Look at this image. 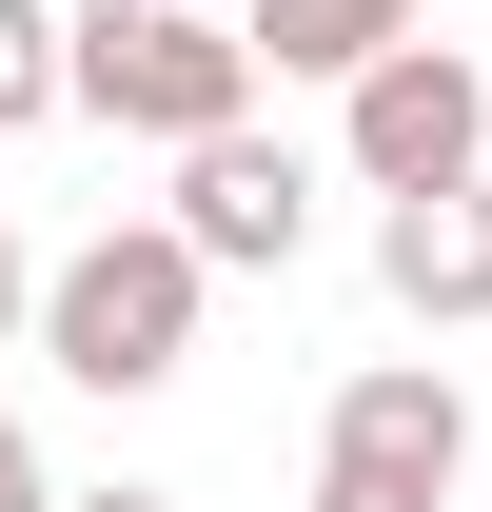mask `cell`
<instances>
[{
  "label": "cell",
  "instance_id": "cell-1",
  "mask_svg": "<svg viewBox=\"0 0 492 512\" xmlns=\"http://www.w3.org/2000/svg\"><path fill=\"white\" fill-rule=\"evenodd\" d=\"M197 316H217V276L178 256V217H99L79 256H40V335H20V355H60L79 394L138 414V394L197 375Z\"/></svg>",
  "mask_w": 492,
  "mask_h": 512
},
{
  "label": "cell",
  "instance_id": "cell-2",
  "mask_svg": "<svg viewBox=\"0 0 492 512\" xmlns=\"http://www.w3.org/2000/svg\"><path fill=\"white\" fill-rule=\"evenodd\" d=\"M60 119L197 158V138L256 119V40H237V20H197V0H60Z\"/></svg>",
  "mask_w": 492,
  "mask_h": 512
},
{
  "label": "cell",
  "instance_id": "cell-3",
  "mask_svg": "<svg viewBox=\"0 0 492 512\" xmlns=\"http://www.w3.org/2000/svg\"><path fill=\"white\" fill-rule=\"evenodd\" d=\"M473 493V394L453 355H355L315 414V512H453Z\"/></svg>",
  "mask_w": 492,
  "mask_h": 512
},
{
  "label": "cell",
  "instance_id": "cell-4",
  "mask_svg": "<svg viewBox=\"0 0 492 512\" xmlns=\"http://www.w3.org/2000/svg\"><path fill=\"white\" fill-rule=\"evenodd\" d=\"M335 178L355 197H433V178H492V60L473 40H394V60L335 79Z\"/></svg>",
  "mask_w": 492,
  "mask_h": 512
},
{
  "label": "cell",
  "instance_id": "cell-5",
  "mask_svg": "<svg viewBox=\"0 0 492 512\" xmlns=\"http://www.w3.org/2000/svg\"><path fill=\"white\" fill-rule=\"evenodd\" d=\"M158 217H178L197 276H296V256H315V158L237 119V138H197V158H178V197H158Z\"/></svg>",
  "mask_w": 492,
  "mask_h": 512
},
{
  "label": "cell",
  "instance_id": "cell-6",
  "mask_svg": "<svg viewBox=\"0 0 492 512\" xmlns=\"http://www.w3.org/2000/svg\"><path fill=\"white\" fill-rule=\"evenodd\" d=\"M374 296H394L414 335H473V316H492V178L374 197Z\"/></svg>",
  "mask_w": 492,
  "mask_h": 512
},
{
  "label": "cell",
  "instance_id": "cell-7",
  "mask_svg": "<svg viewBox=\"0 0 492 512\" xmlns=\"http://www.w3.org/2000/svg\"><path fill=\"white\" fill-rule=\"evenodd\" d=\"M237 40H256V79H355L414 40V0H237Z\"/></svg>",
  "mask_w": 492,
  "mask_h": 512
},
{
  "label": "cell",
  "instance_id": "cell-8",
  "mask_svg": "<svg viewBox=\"0 0 492 512\" xmlns=\"http://www.w3.org/2000/svg\"><path fill=\"white\" fill-rule=\"evenodd\" d=\"M60 119V0H0V138Z\"/></svg>",
  "mask_w": 492,
  "mask_h": 512
},
{
  "label": "cell",
  "instance_id": "cell-9",
  "mask_svg": "<svg viewBox=\"0 0 492 512\" xmlns=\"http://www.w3.org/2000/svg\"><path fill=\"white\" fill-rule=\"evenodd\" d=\"M40 335V256H20V217H0V355Z\"/></svg>",
  "mask_w": 492,
  "mask_h": 512
},
{
  "label": "cell",
  "instance_id": "cell-10",
  "mask_svg": "<svg viewBox=\"0 0 492 512\" xmlns=\"http://www.w3.org/2000/svg\"><path fill=\"white\" fill-rule=\"evenodd\" d=\"M0 512H60V473H40V434L0 414Z\"/></svg>",
  "mask_w": 492,
  "mask_h": 512
},
{
  "label": "cell",
  "instance_id": "cell-11",
  "mask_svg": "<svg viewBox=\"0 0 492 512\" xmlns=\"http://www.w3.org/2000/svg\"><path fill=\"white\" fill-rule=\"evenodd\" d=\"M60 512H178V493H138V473H119V493H60Z\"/></svg>",
  "mask_w": 492,
  "mask_h": 512
}]
</instances>
